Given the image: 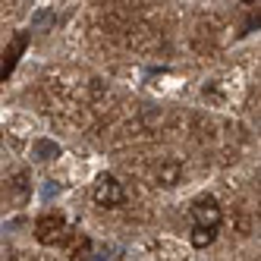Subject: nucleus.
<instances>
[{"label": "nucleus", "instance_id": "423d86ee", "mask_svg": "<svg viewBox=\"0 0 261 261\" xmlns=\"http://www.w3.org/2000/svg\"><path fill=\"white\" fill-rule=\"evenodd\" d=\"M189 239H192V246H195V249H208L211 242L217 239V230H201V227H195Z\"/></svg>", "mask_w": 261, "mask_h": 261}, {"label": "nucleus", "instance_id": "f257e3e1", "mask_svg": "<svg viewBox=\"0 0 261 261\" xmlns=\"http://www.w3.org/2000/svg\"><path fill=\"white\" fill-rule=\"evenodd\" d=\"M192 220H195V227L201 230H217L220 227V220H223V211H220V201L214 195H198L192 201Z\"/></svg>", "mask_w": 261, "mask_h": 261}, {"label": "nucleus", "instance_id": "7ed1b4c3", "mask_svg": "<svg viewBox=\"0 0 261 261\" xmlns=\"http://www.w3.org/2000/svg\"><path fill=\"white\" fill-rule=\"evenodd\" d=\"M35 230H38V239L41 242H57L60 236H63V230H66V220L60 217V214H44V217H38V223H35Z\"/></svg>", "mask_w": 261, "mask_h": 261}, {"label": "nucleus", "instance_id": "20e7f679", "mask_svg": "<svg viewBox=\"0 0 261 261\" xmlns=\"http://www.w3.org/2000/svg\"><path fill=\"white\" fill-rule=\"evenodd\" d=\"M179 179H182V167H179L176 161L158 164V182H161V186H167V189H170V186H176Z\"/></svg>", "mask_w": 261, "mask_h": 261}, {"label": "nucleus", "instance_id": "f03ea898", "mask_svg": "<svg viewBox=\"0 0 261 261\" xmlns=\"http://www.w3.org/2000/svg\"><path fill=\"white\" fill-rule=\"evenodd\" d=\"M91 198H95L101 208H117V204L126 201V189H123V182L117 176H110V173H101L95 179V189H91Z\"/></svg>", "mask_w": 261, "mask_h": 261}, {"label": "nucleus", "instance_id": "39448f33", "mask_svg": "<svg viewBox=\"0 0 261 261\" xmlns=\"http://www.w3.org/2000/svg\"><path fill=\"white\" fill-rule=\"evenodd\" d=\"M25 44H29V35H25V32H19V35H16V41H13V47H10V50H4V79L13 72L16 60H19V50H22Z\"/></svg>", "mask_w": 261, "mask_h": 261}]
</instances>
